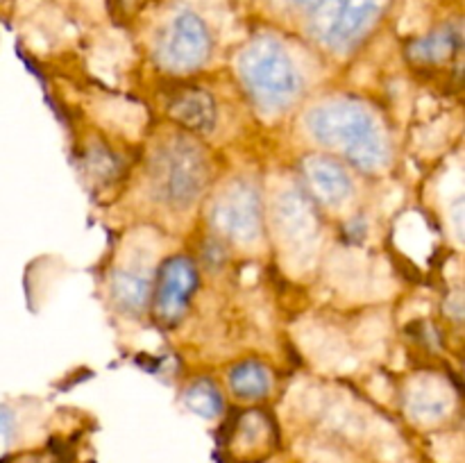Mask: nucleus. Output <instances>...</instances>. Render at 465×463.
Masks as SVG:
<instances>
[{"mask_svg": "<svg viewBox=\"0 0 465 463\" xmlns=\"http://www.w3.org/2000/svg\"><path fill=\"white\" fill-rule=\"evenodd\" d=\"M307 130L325 148H334L366 172L389 166L391 148L375 113L357 100L339 98L316 104L307 113Z\"/></svg>", "mask_w": 465, "mask_h": 463, "instance_id": "f257e3e1", "label": "nucleus"}, {"mask_svg": "<svg viewBox=\"0 0 465 463\" xmlns=\"http://www.w3.org/2000/svg\"><path fill=\"white\" fill-rule=\"evenodd\" d=\"M239 75L259 112H286L300 94V73L277 41L257 39L241 53Z\"/></svg>", "mask_w": 465, "mask_h": 463, "instance_id": "f03ea898", "label": "nucleus"}, {"mask_svg": "<svg viewBox=\"0 0 465 463\" xmlns=\"http://www.w3.org/2000/svg\"><path fill=\"white\" fill-rule=\"evenodd\" d=\"M153 180L159 198L171 207H189L204 186V157L180 139L157 154Z\"/></svg>", "mask_w": 465, "mask_h": 463, "instance_id": "7ed1b4c3", "label": "nucleus"}, {"mask_svg": "<svg viewBox=\"0 0 465 463\" xmlns=\"http://www.w3.org/2000/svg\"><path fill=\"white\" fill-rule=\"evenodd\" d=\"M212 50V36L198 14L177 12L163 27L157 44V59L173 73H189L203 66Z\"/></svg>", "mask_w": 465, "mask_h": 463, "instance_id": "20e7f679", "label": "nucleus"}, {"mask_svg": "<svg viewBox=\"0 0 465 463\" xmlns=\"http://www.w3.org/2000/svg\"><path fill=\"white\" fill-rule=\"evenodd\" d=\"M213 225L239 245L262 239V195L250 180H234L213 204Z\"/></svg>", "mask_w": 465, "mask_h": 463, "instance_id": "39448f33", "label": "nucleus"}, {"mask_svg": "<svg viewBox=\"0 0 465 463\" xmlns=\"http://www.w3.org/2000/svg\"><path fill=\"white\" fill-rule=\"evenodd\" d=\"M384 0H325L316 9V34L334 50H348L371 30Z\"/></svg>", "mask_w": 465, "mask_h": 463, "instance_id": "423d86ee", "label": "nucleus"}, {"mask_svg": "<svg viewBox=\"0 0 465 463\" xmlns=\"http://www.w3.org/2000/svg\"><path fill=\"white\" fill-rule=\"evenodd\" d=\"M275 227L282 245L300 263L313 257L318 243V218L312 200L298 189H284L275 200Z\"/></svg>", "mask_w": 465, "mask_h": 463, "instance_id": "0eeeda50", "label": "nucleus"}, {"mask_svg": "<svg viewBox=\"0 0 465 463\" xmlns=\"http://www.w3.org/2000/svg\"><path fill=\"white\" fill-rule=\"evenodd\" d=\"M195 286H198V268L191 259L173 257L171 261L163 263L162 275L154 286V309L159 318L166 322L180 320L191 295L195 293Z\"/></svg>", "mask_w": 465, "mask_h": 463, "instance_id": "6e6552de", "label": "nucleus"}, {"mask_svg": "<svg viewBox=\"0 0 465 463\" xmlns=\"http://www.w3.org/2000/svg\"><path fill=\"white\" fill-rule=\"evenodd\" d=\"M304 182H307L309 191L321 200L322 204H334L345 202L352 193V177L345 171L341 162L331 157H307L302 163Z\"/></svg>", "mask_w": 465, "mask_h": 463, "instance_id": "1a4fd4ad", "label": "nucleus"}, {"mask_svg": "<svg viewBox=\"0 0 465 463\" xmlns=\"http://www.w3.org/2000/svg\"><path fill=\"white\" fill-rule=\"evenodd\" d=\"M407 407L416 420L436 422L452 407L450 386L439 377H416L409 384Z\"/></svg>", "mask_w": 465, "mask_h": 463, "instance_id": "9d476101", "label": "nucleus"}, {"mask_svg": "<svg viewBox=\"0 0 465 463\" xmlns=\"http://www.w3.org/2000/svg\"><path fill=\"white\" fill-rule=\"evenodd\" d=\"M153 280L148 268L125 266L116 268L112 275V298L125 313H141L150 300Z\"/></svg>", "mask_w": 465, "mask_h": 463, "instance_id": "9b49d317", "label": "nucleus"}, {"mask_svg": "<svg viewBox=\"0 0 465 463\" xmlns=\"http://www.w3.org/2000/svg\"><path fill=\"white\" fill-rule=\"evenodd\" d=\"M173 113L195 132L212 130L213 123H216V107L204 91H186L184 95H180L175 107H173Z\"/></svg>", "mask_w": 465, "mask_h": 463, "instance_id": "f8f14e48", "label": "nucleus"}, {"mask_svg": "<svg viewBox=\"0 0 465 463\" xmlns=\"http://www.w3.org/2000/svg\"><path fill=\"white\" fill-rule=\"evenodd\" d=\"M230 386L239 398L259 399L271 393V370L259 361H241L230 370Z\"/></svg>", "mask_w": 465, "mask_h": 463, "instance_id": "ddd939ff", "label": "nucleus"}, {"mask_svg": "<svg viewBox=\"0 0 465 463\" xmlns=\"http://www.w3.org/2000/svg\"><path fill=\"white\" fill-rule=\"evenodd\" d=\"M186 407L203 418H216L223 411V395L216 384L209 379H198L186 389L184 393Z\"/></svg>", "mask_w": 465, "mask_h": 463, "instance_id": "4468645a", "label": "nucleus"}, {"mask_svg": "<svg viewBox=\"0 0 465 463\" xmlns=\"http://www.w3.org/2000/svg\"><path fill=\"white\" fill-rule=\"evenodd\" d=\"M457 45V34L452 30H439L434 34H427L411 45V54L418 62H440L448 57Z\"/></svg>", "mask_w": 465, "mask_h": 463, "instance_id": "2eb2a0df", "label": "nucleus"}, {"mask_svg": "<svg viewBox=\"0 0 465 463\" xmlns=\"http://www.w3.org/2000/svg\"><path fill=\"white\" fill-rule=\"evenodd\" d=\"M14 427H16V416L12 409L0 404V448L9 443V438L14 436Z\"/></svg>", "mask_w": 465, "mask_h": 463, "instance_id": "dca6fc26", "label": "nucleus"}, {"mask_svg": "<svg viewBox=\"0 0 465 463\" xmlns=\"http://www.w3.org/2000/svg\"><path fill=\"white\" fill-rule=\"evenodd\" d=\"M291 3L300 9H318L325 0H291Z\"/></svg>", "mask_w": 465, "mask_h": 463, "instance_id": "f3484780", "label": "nucleus"}]
</instances>
